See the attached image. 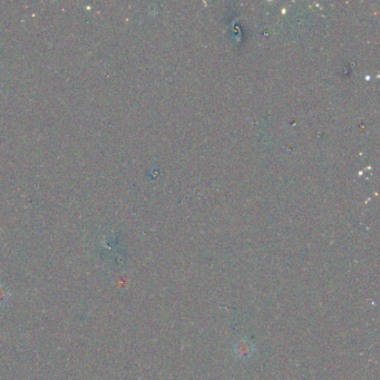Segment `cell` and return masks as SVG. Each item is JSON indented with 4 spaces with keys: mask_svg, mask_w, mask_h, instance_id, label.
<instances>
[{
    "mask_svg": "<svg viewBox=\"0 0 380 380\" xmlns=\"http://www.w3.org/2000/svg\"><path fill=\"white\" fill-rule=\"evenodd\" d=\"M10 290L5 286V284L0 283V306H5L10 301Z\"/></svg>",
    "mask_w": 380,
    "mask_h": 380,
    "instance_id": "6da1fadb",
    "label": "cell"
}]
</instances>
